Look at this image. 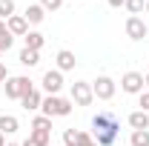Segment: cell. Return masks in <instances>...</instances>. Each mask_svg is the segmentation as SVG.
<instances>
[{
	"mask_svg": "<svg viewBox=\"0 0 149 146\" xmlns=\"http://www.w3.org/2000/svg\"><path fill=\"white\" fill-rule=\"evenodd\" d=\"M69 92H72V103H77V106H92V100H95L92 83H86V80H74Z\"/></svg>",
	"mask_w": 149,
	"mask_h": 146,
	"instance_id": "4",
	"label": "cell"
},
{
	"mask_svg": "<svg viewBox=\"0 0 149 146\" xmlns=\"http://www.w3.org/2000/svg\"><path fill=\"white\" fill-rule=\"evenodd\" d=\"M23 17L29 20V26H37V23H43V17H46V9H43L40 3H32V6H26Z\"/></svg>",
	"mask_w": 149,
	"mask_h": 146,
	"instance_id": "12",
	"label": "cell"
},
{
	"mask_svg": "<svg viewBox=\"0 0 149 146\" xmlns=\"http://www.w3.org/2000/svg\"><path fill=\"white\" fill-rule=\"evenodd\" d=\"M120 89L126 92V95H141V92L146 89L143 74H141V72H126L123 77H120Z\"/></svg>",
	"mask_w": 149,
	"mask_h": 146,
	"instance_id": "6",
	"label": "cell"
},
{
	"mask_svg": "<svg viewBox=\"0 0 149 146\" xmlns=\"http://www.w3.org/2000/svg\"><path fill=\"white\" fill-rule=\"evenodd\" d=\"M29 89H35V86H32V80H29L26 74H15V77L6 80V97H9V100H20Z\"/></svg>",
	"mask_w": 149,
	"mask_h": 146,
	"instance_id": "3",
	"label": "cell"
},
{
	"mask_svg": "<svg viewBox=\"0 0 149 146\" xmlns=\"http://www.w3.org/2000/svg\"><path fill=\"white\" fill-rule=\"evenodd\" d=\"M143 83H146V92H149V72L143 74Z\"/></svg>",
	"mask_w": 149,
	"mask_h": 146,
	"instance_id": "28",
	"label": "cell"
},
{
	"mask_svg": "<svg viewBox=\"0 0 149 146\" xmlns=\"http://www.w3.org/2000/svg\"><path fill=\"white\" fill-rule=\"evenodd\" d=\"M120 135V120L115 112H97L92 117V138L97 146H112Z\"/></svg>",
	"mask_w": 149,
	"mask_h": 146,
	"instance_id": "1",
	"label": "cell"
},
{
	"mask_svg": "<svg viewBox=\"0 0 149 146\" xmlns=\"http://www.w3.org/2000/svg\"><path fill=\"white\" fill-rule=\"evenodd\" d=\"M40 6H43L46 12H57V9L63 6V0H40Z\"/></svg>",
	"mask_w": 149,
	"mask_h": 146,
	"instance_id": "22",
	"label": "cell"
},
{
	"mask_svg": "<svg viewBox=\"0 0 149 146\" xmlns=\"http://www.w3.org/2000/svg\"><path fill=\"white\" fill-rule=\"evenodd\" d=\"M0 146H6V135L3 132H0Z\"/></svg>",
	"mask_w": 149,
	"mask_h": 146,
	"instance_id": "29",
	"label": "cell"
},
{
	"mask_svg": "<svg viewBox=\"0 0 149 146\" xmlns=\"http://www.w3.org/2000/svg\"><path fill=\"white\" fill-rule=\"evenodd\" d=\"M146 12H149V0H146Z\"/></svg>",
	"mask_w": 149,
	"mask_h": 146,
	"instance_id": "31",
	"label": "cell"
},
{
	"mask_svg": "<svg viewBox=\"0 0 149 146\" xmlns=\"http://www.w3.org/2000/svg\"><path fill=\"white\" fill-rule=\"evenodd\" d=\"M77 146H97V143H95V138L89 132H80V129H77Z\"/></svg>",
	"mask_w": 149,
	"mask_h": 146,
	"instance_id": "21",
	"label": "cell"
},
{
	"mask_svg": "<svg viewBox=\"0 0 149 146\" xmlns=\"http://www.w3.org/2000/svg\"><path fill=\"white\" fill-rule=\"evenodd\" d=\"M55 63H57V72H72L77 60H74V52L60 49V52H57V57H55Z\"/></svg>",
	"mask_w": 149,
	"mask_h": 146,
	"instance_id": "11",
	"label": "cell"
},
{
	"mask_svg": "<svg viewBox=\"0 0 149 146\" xmlns=\"http://www.w3.org/2000/svg\"><path fill=\"white\" fill-rule=\"evenodd\" d=\"M129 146H149V129H132Z\"/></svg>",
	"mask_w": 149,
	"mask_h": 146,
	"instance_id": "16",
	"label": "cell"
},
{
	"mask_svg": "<svg viewBox=\"0 0 149 146\" xmlns=\"http://www.w3.org/2000/svg\"><path fill=\"white\" fill-rule=\"evenodd\" d=\"M6 146H20V143H6Z\"/></svg>",
	"mask_w": 149,
	"mask_h": 146,
	"instance_id": "30",
	"label": "cell"
},
{
	"mask_svg": "<svg viewBox=\"0 0 149 146\" xmlns=\"http://www.w3.org/2000/svg\"><path fill=\"white\" fill-rule=\"evenodd\" d=\"M6 29H9L12 37H26L29 35V20L23 17V15H12V17L6 20Z\"/></svg>",
	"mask_w": 149,
	"mask_h": 146,
	"instance_id": "9",
	"label": "cell"
},
{
	"mask_svg": "<svg viewBox=\"0 0 149 146\" xmlns=\"http://www.w3.org/2000/svg\"><path fill=\"white\" fill-rule=\"evenodd\" d=\"M106 3H109L112 9H120V6H123V3H126V0H106Z\"/></svg>",
	"mask_w": 149,
	"mask_h": 146,
	"instance_id": "25",
	"label": "cell"
},
{
	"mask_svg": "<svg viewBox=\"0 0 149 146\" xmlns=\"http://www.w3.org/2000/svg\"><path fill=\"white\" fill-rule=\"evenodd\" d=\"M9 35V29H6V20H0V37H6Z\"/></svg>",
	"mask_w": 149,
	"mask_h": 146,
	"instance_id": "26",
	"label": "cell"
},
{
	"mask_svg": "<svg viewBox=\"0 0 149 146\" xmlns=\"http://www.w3.org/2000/svg\"><path fill=\"white\" fill-rule=\"evenodd\" d=\"M123 6H126V12H129V15H135V17H138V15L146 9V0H126Z\"/></svg>",
	"mask_w": 149,
	"mask_h": 146,
	"instance_id": "18",
	"label": "cell"
},
{
	"mask_svg": "<svg viewBox=\"0 0 149 146\" xmlns=\"http://www.w3.org/2000/svg\"><path fill=\"white\" fill-rule=\"evenodd\" d=\"M123 29H126V37H129V40H143V37L149 35V26L143 23V17H135V15L126 17V26H123Z\"/></svg>",
	"mask_w": 149,
	"mask_h": 146,
	"instance_id": "7",
	"label": "cell"
},
{
	"mask_svg": "<svg viewBox=\"0 0 149 146\" xmlns=\"http://www.w3.org/2000/svg\"><path fill=\"white\" fill-rule=\"evenodd\" d=\"M43 92L46 95H60V89H63V72H57V69H49V72L43 74Z\"/></svg>",
	"mask_w": 149,
	"mask_h": 146,
	"instance_id": "8",
	"label": "cell"
},
{
	"mask_svg": "<svg viewBox=\"0 0 149 146\" xmlns=\"http://www.w3.org/2000/svg\"><path fill=\"white\" fill-rule=\"evenodd\" d=\"M17 129H20V120L15 115H0V132L3 135H15Z\"/></svg>",
	"mask_w": 149,
	"mask_h": 146,
	"instance_id": "13",
	"label": "cell"
},
{
	"mask_svg": "<svg viewBox=\"0 0 149 146\" xmlns=\"http://www.w3.org/2000/svg\"><path fill=\"white\" fill-rule=\"evenodd\" d=\"M15 15V0H0V20H9Z\"/></svg>",
	"mask_w": 149,
	"mask_h": 146,
	"instance_id": "19",
	"label": "cell"
},
{
	"mask_svg": "<svg viewBox=\"0 0 149 146\" xmlns=\"http://www.w3.org/2000/svg\"><path fill=\"white\" fill-rule=\"evenodd\" d=\"M20 146H40V143H37V140H32V138H26V140H23Z\"/></svg>",
	"mask_w": 149,
	"mask_h": 146,
	"instance_id": "27",
	"label": "cell"
},
{
	"mask_svg": "<svg viewBox=\"0 0 149 146\" xmlns=\"http://www.w3.org/2000/svg\"><path fill=\"white\" fill-rule=\"evenodd\" d=\"M129 126L132 129H149V112H132L129 115Z\"/></svg>",
	"mask_w": 149,
	"mask_h": 146,
	"instance_id": "14",
	"label": "cell"
},
{
	"mask_svg": "<svg viewBox=\"0 0 149 146\" xmlns=\"http://www.w3.org/2000/svg\"><path fill=\"white\" fill-rule=\"evenodd\" d=\"M40 112L46 117H66V115H72V100H66L60 95H46L40 103Z\"/></svg>",
	"mask_w": 149,
	"mask_h": 146,
	"instance_id": "2",
	"label": "cell"
},
{
	"mask_svg": "<svg viewBox=\"0 0 149 146\" xmlns=\"http://www.w3.org/2000/svg\"><path fill=\"white\" fill-rule=\"evenodd\" d=\"M138 106H141V112H149V92L146 89L138 95Z\"/></svg>",
	"mask_w": 149,
	"mask_h": 146,
	"instance_id": "23",
	"label": "cell"
},
{
	"mask_svg": "<svg viewBox=\"0 0 149 146\" xmlns=\"http://www.w3.org/2000/svg\"><path fill=\"white\" fill-rule=\"evenodd\" d=\"M20 63H23V66H29V69L37 66V63H40V52H32V49H26V46H23V52H20Z\"/></svg>",
	"mask_w": 149,
	"mask_h": 146,
	"instance_id": "17",
	"label": "cell"
},
{
	"mask_svg": "<svg viewBox=\"0 0 149 146\" xmlns=\"http://www.w3.org/2000/svg\"><path fill=\"white\" fill-rule=\"evenodd\" d=\"M63 146H77V129H63Z\"/></svg>",
	"mask_w": 149,
	"mask_h": 146,
	"instance_id": "20",
	"label": "cell"
},
{
	"mask_svg": "<svg viewBox=\"0 0 149 146\" xmlns=\"http://www.w3.org/2000/svg\"><path fill=\"white\" fill-rule=\"evenodd\" d=\"M40 103H43V95H40V89H29L23 97H20V106L26 112H37L40 109Z\"/></svg>",
	"mask_w": 149,
	"mask_h": 146,
	"instance_id": "10",
	"label": "cell"
},
{
	"mask_svg": "<svg viewBox=\"0 0 149 146\" xmlns=\"http://www.w3.org/2000/svg\"><path fill=\"white\" fill-rule=\"evenodd\" d=\"M3 80H9V69H6V66L0 63V83H3Z\"/></svg>",
	"mask_w": 149,
	"mask_h": 146,
	"instance_id": "24",
	"label": "cell"
},
{
	"mask_svg": "<svg viewBox=\"0 0 149 146\" xmlns=\"http://www.w3.org/2000/svg\"><path fill=\"white\" fill-rule=\"evenodd\" d=\"M115 80H112L109 74H100L97 80H92V95L97 97V100H112L115 97Z\"/></svg>",
	"mask_w": 149,
	"mask_h": 146,
	"instance_id": "5",
	"label": "cell"
},
{
	"mask_svg": "<svg viewBox=\"0 0 149 146\" xmlns=\"http://www.w3.org/2000/svg\"><path fill=\"white\" fill-rule=\"evenodd\" d=\"M23 40H26V49H32V52H40V49H43V43H46V37L40 35V32H29Z\"/></svg>",
	"mask_w": 149,
	"mask_h": 146,
	"instance_id": "15",
	"label": "cell"
}]
</instances>
